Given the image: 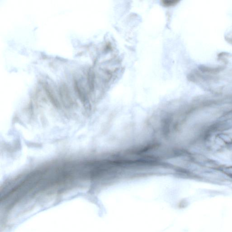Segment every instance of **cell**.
<instances>
[{
	"label": "cell",
	"instance_id": "1",
	"mask_svg": "<svg viewBox=\"0 0 232 232\" xmlns=\"http://www.w3.org/2000/svg\"><path fill=\"white\" fill-rule=\"evenodd\" d=\"M88 80L90 89L93 90L94 87V74L93 71L90 70L88 72Z\"/></svg>",
	"mask_w": 232,
	"mask_h": 232
},
{
	"label": "cell",
	"instance_id": "2",
	"mask_svg": "<svg viewBox=\"0 0 232 232\" xmlns=\"http://www.w3.org/2000/svg\"><path fill=\"white\" fill-rule=\"evenodd\" d=\"M221 171L224 174L232 179V165L223 167L221 168Z\"/></svg>",
	"mask_w": 232,
	"mask_h": 232
},
{
	"label": "cell",
	"instance_id": "3",
	"mask_svg": "<svg viewBox=\"0 0 232 232\" xmlns=\"http://www.w3.org/2000/svg\"><path fill=\"white\" fill-rule=\"evenodd\" d=\"M163 2L165 5L170 6V5H172L174 4L176 2V1H164Z\"/></svg>",
	"mask_w": 232,
	"mask_h": 232
}]
</instances>
